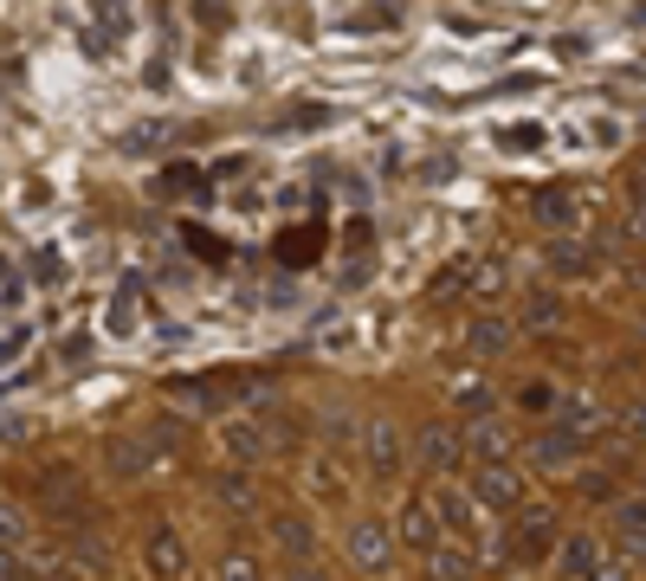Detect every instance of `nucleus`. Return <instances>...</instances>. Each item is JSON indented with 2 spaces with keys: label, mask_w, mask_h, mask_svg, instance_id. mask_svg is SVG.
I'll list each match as a JSON object with an SVG mask.
<instances>
[{
  "label": "nucleus",
  "mask_w": 646,
  "mask_h": 581,
  "mask_svg": "<svg viewBox=\"0 0 646 581\" xmlns=\"http://www.w3.org/2000/svg\"><path fill=\"white\" fill-rule=\"evenodd\" d=\"M466 343H472L479 356H498L504 343H510V330H504L498 317H485V323H472V336H466Z\"/></svg>",
  "instance_id": "6ab92c4d"
},
{
  "label": "nucleus",
  "mask_w": 646,
  "mask_h": 581,
  "mask_svg": "<svg viewBox=\"0 0 646 581\" xmlns=\"http://www.w3.org/2000/svg\"><path fill=\"white\" fill-rule=\"evenodd\" d=\"M575 452H582V439L563 434V427H556V434H543L537 446H530V459H537V465H563V459H575Z\"/></svg>",
  "instance_id": "f3484780"
},
{
  "label": "nucleus",
  "mask_w": 646,
  "mask_h": 581,
  "mask_svg": "<svg viewBox=\"0 0 646 581\" xmlns=\"http://www.w3.org/2000/svg\"><path fill=\"white\" fill-rule=\"evenodd\" d=\"M556 562H563V576L569 581H614L608 556H601V536H588V530H575L569 543L556 549Z\"/></svg>",
  "instance_id": "20e7f679"
},
{
  "label": "nucleus",
  "mask_w": 646,
  "mask_h": 581,
  "mask_svg": "<svg viewBox=\"0 0 646 581\" xmlns=\"http://www.w3.org/2000/svg\"><path fill=\"white\" fill-rule=\"evenodd\" d=\"M279 543H285L291 556L304 562V549H310V530H304V517H279Z\"/></svg>",
  "instance_id": "5701e85b"
},
{
  "label": "nucleus",
  "mask_w": 646,
  "mask_h": 581,
  "mask_svg": "<svg viewBox=\"0 0 646 581\" xmlns=\"http://www.w3.org/2000/svg\"><path fill=\"white\" fill-rule=\"evenodd\" d=\"M582 143H595V149L621 143V123H614V117H588V123H582Z\"/></svg>",
  "instance_id": "b1692460"
},
{
  "label": "nucleus",
  "mask_w": 646,
  "mask_h": 581,
  "mask_svg": "<svg viewBox=\"0 0 646 581\" xmlns=\"http://www.w3.org/2000/svg\"><path fill=\"white\" fill-rule=\"evenodd\" d=\"M472 491H479V505H492V510H517L524 478H517L510 465H479V472H472Z\"/></svg>",
  "instance_id": "0eeeda50"
},
{
  "label": "nucleus",
  "mask_w": 646,
  "mask_h": 581,
  "mask_svg": "<svg viewBox=\"0 0 646 581\" xmlns=\"http://www.w3.org/2000/svg\"><path fill=\"white\" fill-rule=\"evenodd\" d=\"M26 536H33L26 530V510L0 498V556H26Z\"/></svg>",
  "instance_id": "4468645a"
},
{
  "label": "nucleus",
  "mask_w": 646,
  "mask_h": 581,
  "mask_svg": "<svg viewBox=\"0 0 646 581\" xmlns=\"http://www.w3.org/2000/svg\"><path fill=\"white\" fill-rule=\"evenodd\" d=\"M20 349H26V330H13V336H0V363H13Z\"/></svg>",
  "instance_id": "bb28decb"
},
{
  "label": "nucleus",
  "mask_w": 646,
  "mask_h": 581,
  "mask_svg": "<svg viewBox=\"0 0 646 581\" xmlns=\"http://www.w3.org/2000/svg\"><path fill=\"white\" fill-rule=\"evenodd\" d=\"M33 498L52 510L59 523H84V510H91V498H84V478H78L72 465H46V472L33 478Z\"/></svg>",
  "instance_id": "f257e3e1"
},
{
  "label": "nucleus",
  "mask_w": 646,
  "mask_h": 581,
  "mask_svg": "<svg viewBox=\"0 0 646 581\" xmlns=\"http://www.w3.org/2000/svg\"><path fill=\"white\" fill-rule=\"evenodd\" d=\"M433 517H439V530H453V536H466V543H472V505H466L459 491H439Z\"/></svg>",
  "instance_id": "dca6fc26"
},
{
  "label": "nucleus",
  "mask_w": 646,
  "mask_h": 581,
  "mask_svg": "<svg viewBox=\"0 0 646 581\" xmlns=\"http://www.w3.org/2000/svg\"><path fill=\"white\" fill-rule=\"evenodd\" d=\"M543 265H550L556 278H582V272H588V246H575V239H556V246L543 252Z\"/></svg>",
  "instance_id": "2eb2a0df"
},
{
  "label": "nucleus",
  "mask_w": 646,
  "mask_h": 581,
  "mask_svg": "<svg viewBox=\"0 0 646 581\" xmlns=\"http://www.w3.org/2000/svg\"><path fill=\"white\" fill-rule=\"evenodd\" d=\"M291 581H324V576H317V562H297V569H291Z\"/></svg>",
  "instance_id": "cd10ccee"
},
{
  "label": "nucleus",
  "mask_w": 646,
  "mask_h": 581,
  "mask_svg": "<svg viewBox=\"0 0 646 581\" xmlns=\"http://www.w3.org/2000/svg\"><path fill=\"white\" fill-rule=\"evenodd\" d=\"M175 394H181V401H201L208 414H220V407L233 401V388H226V381H175Z\"/></svg>",
  "instance_id": "a211bd4d"
},
{
  "label": "nucleus",
  "mask_w": 646,
  "mask_h": 581,
  "mask_svg": "<svg viewBox=\"0 0 646 581\" xmlns=\"http://www.w3.org/2000/svg\"><path fill=\"white\" fill-rule=\"evenodd\" d=\"M459 459H466L459 434H453L446 420H427V427H421V439H414V465H421V472H453Z\"/></svg>",
  "instance_id": "39448f33"
},
{
  "label": "nucleus",
  "mask_w": 646,
  "mask_h": 581,
  "mask_svg": "<svg viewBox=\"0 0 646 581\" xmlns=\"http://www.w3.org/2000/svg\"><path fill=\"white\" fill-rule=\"evenodd\" d=\"M614 543L627 556H646V498H621L614 505Z\"/></svg>",
  "instance_id": "9b49d317"
},
{
  "label": "nucleus",
  "mask_w": 646,
  "mask_h": 581,
  "mask_svg": "<svg viewBox=\"0 0 646 581\" xmlns=\"http://www.w3.org/2000/svg\"><path fill=\"white\" fill-rule=\"evenodd\" d=\"M104 465H110L117 478H143V472H155V446L137 439V434H117L104 446Z\"/></svg>",
  "instance_id": "1a4fd4ad"
},
{
  "label": "nucleus",
  "mask_w": 646,
  "mask_h": 581,
  "mask_svg": "<svg viewBox=\"0 0 646 581\" xmlns=\"http://www.w3.org/2000/svg\"><path fill=\"white\" fill-rule=\"evenodd\" d=\"M149 576L155 581H181L188 576V543H181L175 523H155V536H149Z\"/></svg>",
  "instance_id": "423d86ee"
},
{
  "label": "nucleus",
  "mask_w": 646,
  "mask_h": 581,
  "mask_svg": "<svg viewBox=\"0 0 646 581\" xmlns=\"http://www.w3.org/2000/svg\"><path fill=\"white\" fill-rule=\"evenodd\" d=\"M220 505H233V510H252L259 498H252V485H246V472H220Z\"/></svg>",
  "instance_id": "aec40b11"
},
{
  "label": "nucleus",
  "mask_w": 646,
  "mask_h": 581,
  "mask_svg": "<svg viewBox=\"0 0 646 581\" xmlns=\"http://www.w3.org/2000/svg\"><path fill=\"white\" fill-rule=\"evenodd\" d=\"M220 581H259V562H252L246 549H233V556L220 562Z\"/></svg>",
  "instance_id": "393cba45"
},
{
  "label": "nucleus",
  "mask_w": 646,
  "mask_h": 581,
  "mask_svg": "<svg viewBox=\"0 0 646 581\" xmlns=\"http://www.w3.org/2000/svg\"><path fill=\"white\" fill-rule=\"evenodd\" d=\"M550 549H556V517H550V510H530L524 530H510V556H517V562H537V556H550Z\"/></svg>",
  "instance_id": "6e6552de"
},
{
  "label": "nucleus",
  "mask_w": 646,
  "mask_h": 581,
  "mask_svg": "<svg viewBox=\"0 0 646 581\" xmlns=\"http://www.w3.org/2000/svg\"><path fill=\"white\" fill-rule=\"evenodd\" d=\"M459 446L479 459V465H504V452H510V434H504V420H466V434H459Z\"/></svg>",
  "instance_id": "9d476101"
},
{
  "label": "nucleus",
  "mask_w": 646,
  "mask_h": 581,
  "mask_svg": "<svg viewBox=\"0 0 646 581\" xmlns=\"http://www.w3.org/2000/svg\"><path fill=\"white\" fill-rule=\"evenodd\" d=\"M556 317H563V304H556V290H524V317H517V323H524V330H550V323H556Z\"/></svg>",
  "instance_id": "ddd939ff"
},
{
  "label": "nucleus",
  "mask_w": 646,
  "mask_h": 581,
  "mask_svg": "<svg viewBox=\"0 0 646 581\" xmlns=\"http://www.w3.org/2000/svg\"><path fill=\"white\" fill-rule=\"evenodd\" d=\"M537 220H543V226H569V220H575V201L550 188V194H537Z\"/></svg>",
  "instance_id": "412c9836"
},
{
  "label": "nucleus",
  "mask_w": 646,
  "mask_h": 581,
  "mask_svg": "<svg viewBox=\"0 0 646 581\" xmlns=\"http://www.w3.org/2000/svg\"><path fill=\"white\" fill-rule=\"evenodd\" d=\"M634 427H641V434H646V401H641V407H634Z\"/></svg>",
  "instance_id": "c85d7f7f"
},
{
  "label": "nucleus",
  "mask_w": 646,
  "mask_h": 581,
  "mask_svg": "<svg viewBox=\"0 0 646 581\" xmlns=\"http://www.w3.org/2000/svg\"><path fill=\"white\" fill-rule=\"evenodd\" d=\"M401 543H408V549H439L433 505H421V498H408V505H401Z\"/></svg>",
  "instance_id": "f8f14e48"
},
{
  "label": "nucleus",
  "mask_w": 646,
  "mask_h": 581,
  "mask_svg": "<svg viewBox=\"0 0 646 581\" xmlns=\"http://www.w3.org/2000/svg\"><path fill=\"white\" fill-rule=\"evenodd\" d=\"M362 465H368V478H401V465H408V446L395 434V420H368V434H362Z\"/></svg>",
  "instance_id": "7ed1b4c3"
},
{
  "label": "nucleus",
  "mask_w": 646,
  "mask_h": 581,
  "mask_svg": "<svg viewBox=\"0 0 646 581\" xmlns=\"http://www.w3.org/2000/svg\"><path fill=\"white\" fill-rule=\"evenodd\" d=\"M343 556L356 562L362 576H388V562H395V543H388V530H381L375 517H356V523L343 530Z\"/></svg>",
  "instance_id": "f03ea898"
},
{
  "label": "nucleus",
  "mask_w": 646,
  "mask_h": 581,
  "mask_svg": "<svg viewBox=\"0 0 646 581\" xmlns=\"http://www.w3.org/2000/svg\"><path fill=\"white\" fill-rule=\"evenodd\" d=\"M621 239H634V246H646V208H634V220L621 226Z\"/></svg>",
  "instance_id": "a878e982"
},
{
  "label": "nucleus",
  "mask_w": 646,
  "mask_h": 581,
  "mask_svg": "<svg viewBox=\"0 0 646 581\" xmlns=\"http://www.w3.org/2000/svg\"><path fill=\"white\" fill-rule=\"evenodd\" d=\"M226 446H233V452H239V459H259V452H266V446H272V439L259 434V427H226Z\"/></svg>",
  "instance_id": "4be33fe9"
}]
</instances>
